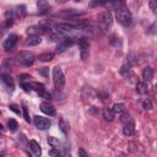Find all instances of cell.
Masks as SVG:
<instances>
[{"label": "cell", "instance_id": "24", "mask_svg": "<svg viewBox=\"0 0 157 157\" xmlns=\"http://www.w3.org/2000/svg\"><path fill=\"white\" fill-rule=\"evenodd\" d=\"M53 58H54V54L53 53H43V54H40L38 56V59L40 61H50Z\"/></svg>", "mask_w": 157, "mask_h": 157}, {"label": "cell", "instance_id": "10", "mask_svg": "<svg viewBox=\"0 0 157 157\" xmlns=\"http://www.w3.org/2000/svg\"><path fill=\"white\" fill-rule=\"evenodd\" d=\"M17 42H18V36H17V34H10V36L5 39V42H4V48H5V50H11V49H13L15 45L17 44Z\"/></svg>", "mask_w": 157, "mask_h": 157}, {"label": "cell", "instance_id": "14", "mask_svg": "<svg viewBox=\"0 0 157 157\" xmlns=\"http://www.w3.org/2000/svg\"><path fill=\"white\" fill-rule=\"evenodd\" d=\"M152 78H153V69L150 67V66L145 67L144 71H142V82L147 83V82H150Z\"/></svg>", "mask_w": 157, "mask_h": 157}, {"label": "cell", "instance_id": "12", "mask_svg": "<svg viewBox=\"0 0 157 157\" xmlns=\"http://www.w3.org/2000/svg\"><path fill=\"white\" fill-rule=\"evenodd\" d=\"M47 31H48V29L44 28L43 26L37 25V26H31V27H28V28L26 29V33H27L28 36H38V34H40V33H45Z\"/></svg>", "mask_w": 157, "mask_h": 157}, {"label": "cell", "instance_id": "33", "mask_svg": "<svg viewBox=\"0 0 157 157\" xmlns=\"http://www.w3.org/2000/svg\"><path fill=\"white\" fill-rule=\"evenodd\" d=\"M135 54H130L129 56H128V66H130V65H134V64H136V60H135Z\"/></svg>", "mask_w": 157, "mask_h": 157}, {"label": "cell", "instance_id": "25", "mask_svg": "<svg viewBox=\"0 0 157 157\" xmlns=\"http://www.w3.org/2000/svg\"><path fill=\"white\" fill-rule=\"evenodd\" d=\"M7 128L10 129V131H16L17 130V128H18V123L15 120V119H10L9 121H7Z\"/></svg>", "mask_w": 157, "mask_h": 157}, {"label": "cell", "instance_id": "1", "mask_svg": "<svg viewBox=\"0 0 157 157\" xmlns=\"http://www.w3.org/2000/svg\"><path fill=\"white\" fill-rule=\"evenodd\" d=\"M115 16H117V20L120 25H123L124 27H128L131 25L132 22V17H131V13L130 11L125 7V6H121L119 9H117V12H115Z\"/></svg>", "mask_w": 157, "mask_h": 157}, {"label": "cell", "instance_id": "16", "mask_svg": "<svg viewBox=\"0 0 157 157\" xmlns=\"http://www.w3.org/2000/svg\"><path fill=\"white\" fill-rule=\"evenodd\" d=\"M123 132H124L125 136H132L134 132H135V125H134V121H130V123H128V124H124Z\"/></svg>", "mask_w": 157, "mask_h": 157}, {"label": "cell", "instance_id": "29", "mask_svg": "<svg viewBox=\"0 0 157 157\" xmlns=\"http://www.w3.org/2000/svg\"><path fill=\"white\" fill-rule=\"evenodd\" d=\"M142 107H144V109L150 110V109L152 108V102H151V99H150V98H145L144 102H142Z\"/></svg>", "mask_w": 157, "mask_h": 157}, {"label": "cell", "instance_id": "8", "mask_svg": "<svg viewBox=\"0 0 157 157\" xmlns=\"http://www.w3.org/2000/svg\"><path fill=\"white\" fill-rule=\"evenodd\" d=\"M77 43H78V47H80V55H81V59L85 60V59L88 56V42L86 40V38H78Z\"/></svg>", "mask_w": 157, "mask_h": 157}, {"label": "cell", "instance_id": "2", "mask_svg": "<svg viewBox=\"0 0 157 157\" xmlns=\"http://www.w3.org/2000/svg\"><path fill=\"white\" fill-rule=\"evenodd\" d=\"M113 23V17L110 11H103L98 15V27L102 32H107Z\"/></svg>", "mask_w": 157, "mask_h": 157}, {"label": "cell", "instance_id": "35", "mask_svg": "<svg viewBox=\"0 0 157 157\" xmlns=\"http://www.w3.org/2000/svg\"><path fill=\"white\" fill-rule=\"evenodd\" d=\"M77 11H74V10H67V11H64V12H60L59 15L60 16H70V15H76Z\"/></svg>", "mask_w": 157, "mask_h": 157}, {"label": "cell", "instance_id": "40", "mask_svg": "<svg viewBox=\"0 0 157 157\" xmlns=\"http://www.w3.org/2000/svg\"><path fill=\"white\" fill-rule=\"evenodd\" d=\"M2 130H4V126H2V125H1V124H0V132H1V131H2Z\"/></svg>", "mask_w": 157, "mask_h": 157}, {"label": "cell", "instance_id": "15", "mask_svg": "<svg viewBox=\"0 0 157 157\" xmlns=\"http://www.w3.org/2000/svg\"><path fill=\"white\" fill-rule=\"evenodd\" d=\"M29 148H31V151L34 153L36 157H40V155H42V148H40L39 144H38L36 140H31V141H29Z\"/></svg>", "mask_w": 157, "mask_h": 157}, {"label": "cell", "instance_id": "31", "mask_svg": "<svg viewBox=\"0 0 157 157\" xmlns=\"http://www.w3.org/2000/svg\"><path fill=\"white\" fill-rule=\"evenodd\" d=\"M22 112H23V118H25V120H26L27 123H29V121H31V118H29L28 109H27V107H26V105H23V107H22Z\"/></svg>", "mask_w": 157, "mask_h": 157}, {"label": "cell", "instance_id": "26", "mask_svg": "<svg viewBox=\"0 0 157 157\" xmlns=\"http://www.w3.org/2000/svg\"><path fill=\"white\" fill-rule=\"evenodd\" d=\"M48 144H49L52 147H54V148H58V147L60 146V141H59L56 137H53V136H49V137H48Z\"/></svg>", "mask_w": 157, "mask_h": 157}, {"label": "cell", "instance_id": "20", "mask_svg": "<svg viewBox=\"0 0 157 157\" xmlns=\"http://www.w3.org/2000/svg\"><path fill=\"white\" fill-rule=\"evenodd\" d=\"M102 114H103L104 120H107V121H113L114 120V113H113L112 108H104Z\"/></svg>", "mask_w": 157, "mask_h": 157}, {"label": "cell", "instance_id": "9", "mask_svg": "<svg viewBox=\"0 0 157 157\" xmlns=\"http://www.w3.org/2000/svg\"><path fill=\"white\" fill-rule=\"evenodd\" d=\"M21 86L26 90V91H43L44 90V85L43 83H39V82H22Z\"/></svg>", "mask_w": 157, "mask_h": 157}, {"label": "cell", "instance_id": "4", "mask_svg": "<svg viewBox=\"0 0 157 157\" xmlns=\"http://www.w3.org/2000/svg\"><path fill=\"white\" fill-rule=\"evenodd\" d=\"M53 82H54V86L56 90H61L64 87L65 77H64V74L59 66H55L53 69Z\"/></svg>", "mask_w": 157, "mask_h": 157}, {"label": "cell", "instance_id": "39", "mask_svg": "<svg viewBox=\"0 0 157 157\" xmlns=\"http://www.w3.org/2000/svg\"><path fill=\"white\" fill-rule=\"evenodd\" d=\"M10 109H11L12 112H15L16 114H20V108H18L16 104H10Z\"/></svg>", "mask_w": 157, "mask_h": 157}, {"label": "cell", "instance_id": "37", "mask_svg": "<svg viewBox=\"0 0 157 157\" xmlns=\"http://www.w3.org/2000/svg\"><path fill=\"white\" fill-rule=\"evenodd\" d=\"M18 78H20V81H21V83H22L25 80H29V78H31V76H29V75H27V74H21V75L18 76Z\"/></svg>", "mask_w": 157, "mask_h": 157}, {"label": "cell", "instance_id": "27", "mask_svg": "<svg viewBox=\"0 0 157 157\" xmlns=\"http://www.w3.org/2000/svg\"><path fill=\"white\" fill-rule=\"evenodd\" d=\"M120 121H121L123 124H128V123H130V121H132V120H131L130 115L124 112V113H121V115H120Z\"/></svg>", "mask_w": 157, "mask_h": 157}, {"label": "cell", "instance_id": "34", "mask_svg": "<svg viewBox=\"0 0 157 157\" xmlns=\"http://www.w3.org/2000/svg\"><path fill=\"white\" fill-rule=\"evenodd\" d=\"M38 72H39L42 76H44V77H48V76H49V69H48V67H40V69L38 70Z\"/></svg>", "mask_w": 157, "mask_h": 157}, {"label": "cell", "instance_id": "32", "mask_svg": "<svg viewBox=\"0 0 157 157\" xmlns=\"http://www.w3.org/2000/svg\"><path fill=\"white\" fill-rule=\"evenodd\" d=\"M37 5H38V9L42 10L40 12H43V10H48V7H49V5L47 2H44V1H38Z\"/></svg>", "mask_w": 157, "mask_h": 157}, {"label": "cell", "instance_id": "22", "mask_svg": "<svg viewBox=\"0 0 157 157\" xmlns=\"http://www.w3.org/2000/svg\"><path fill=\"white\" fill-rule=\"evenodd\" d=\"M136 91H137V93H140V94H144V93H146L147 92V83H145V82H137L136 83Z\"/></svg>", "mask_w": 157, "mask_h": 157}, {"label": "cell", "instance_id": "38", "mask_svg": "<svg viewBox=\"0 0 157 157\" xmlns=\"http://www.w3.org/2000/svg\"><path fill=\"white\" fill-rule=\"evenodd\" d=\"M150 7H151V10L155 12V11L157 10V1H155V0L150 1Z\"/></svg>", "mask_w": 157, "mask_h": 157}, {"label": "cell", "instance_id": "13", "mask_svg": "<svg viewBox=\"0 0 157 157\" xmlns=\"http://www.w3.org/2000/svg\"><path fill=\"white\" fill-rule=\"evenodd\" d=\"M40 110L44 113V114H47V115H50V117H53V115H55V108L50 104V103H47V102H44V103H42L40 104Z\"/></svg>", "mask_w": 157, "mask_h": 157}, {"label": "cell", "instance_id": "18", "mask_svg": "<svg viewBox=\"0 0 157 157\" xmlns=\"http://www.w3.org/2000/svg\"><path fill=\"white\" fill-rule=\"evenodd\" d=\"M1 81H2L7 87H10V90H12V88H13V86H15L13 78H12L9 74H2V75H1Z\"/></svg>", "mask_w": 157, "mask_h": 157}, {"label": "cell", "instance_id": "30", "mask_svg": "<svg viewBox=\"0 0 157 157\" xmlns=\"http://www.w3.org/2000/svg\"><path fill=\"white\" fill-rule=\"evenodd\" d=\"M49 155H50L52 157H64V156L61 155V152H60L58 148H52V150L49 151Z\"/></svg>", "mask_w": 157, "mask_h": 157}, {"label": "cell", "instance_id": "21", "mask_svg": "<svg viewBox=\"0 0 157 157\" xmlns=\"http://www.w3.org/2000/svg\"><path fill=\"white\" fill-rule=\"evenodd\" d=\"M112 110H113L114 114H121V113L125 112V105H124L123 103H117V104L113 105Z\"/></svg>", "mask_w": 157, "mask_h": 157}, {"label": "cell", "instance_id": "5", "mask_svg": "<svg viewBox=\"0 0 157 157\" xmlns=\"http://www.w3.org/2000/svg\"><path fill=\"white\" fill-rule=\"evenodd\" d=\"M50 120L48 119V118H43V117H38V115H36L34 117V125H36V128L37 129H39V130H45V129H48L49 126H50Z\"/></svg>", "mask_w": 157, "mask_h": 157}, {"label": "cell", "instance_id": "28", "mask_svg": "<svg viewBox=\"0 0 157 157\" xmlns=\"http://www.w3.org/2000/svg\"><path fill=\"white\" fill-rule=\"evenodd\" d=\"M37 93H38V96H39L40 98H44V99H48V101H50V99H52V94H50L49 92H47L45 90L39 91V92H37Z\"/></svg>", "mask_w": 157, "mask_h": 157}, {"label": "cell", "instance_id": "11", "mask_svg": "<svg viewBox=\"0 0 157 157\" xmlns=\"http://www.w3.org/2000/svg\"><path fill=\"white\" fill-rule=\"evenodd\" d=\"M74 28H80V29H86L91 26L90 21L88 20H85V18H78V20H71L70 23Z\"/></svg>", "mask_w": 157, "mask_h": 157}, {"label": "cell", "instance_id": "3", "mask_svg": "<svg viewBox=\"0 0 157 157\" xmlns=\"http://www.w3.org/2000/svg\"><path fill=\"white\" fill-rule=\"evenodd\" d=\"M15 60H16V63H17L18 65H21V66H31V65L34 63L36 56H34L32 53H29V52H20V53L16 55Z\"/></svg>", "mask_w": 157, "mask_h": 157}, {"label": "cell", "instance_id": "23", "mask_svg": "<svg viewBox=\"0 0 157 157\" xmlns=\"http://www.w3.org/2000/svg\"><path fill=\"white\" fill-rule=\"evenodd\" d=\"M13 64H15V60H13V59L6 58V59L4 60V63H2V69H4V70H9V69H11V67L13 66Z\"/></svg>", "mask_w": 157, "mask_h": 157}, {"label": "cell", "instance_id": "17", "mask_svg": "<svg viewBox=\"0 0 157 157\" xmlns=\"http://www.w3.org/2000/svg\"><path fill=\"white\" fill-rule=\"evenodd\" d=\"M40 42H42V39H40L39 36H29V37L26 39V45L34 47V45H38Z\"/></svg>", "mask_w": 157, "mask_h": 157}, {"label": "cell", "instance_id": "6", "mask_svg": "<svg viewBox=\"0 0 157 157\" xmlns=\"http://www.w3.org/2000/svg\"><path fill=\"white\" fill-rule=\"evenodd\" d=\"M75 42L74 37H69V38H64L58 45H56V53H63L66 49H69V47H71Z\"/></svg>", "mask_w": 157, "mask_h": 157}, {"label": "cell", "instance_id": "36", "mask_svg": "<svg viewBox=\"0 0 157 157\" xmlns=\"http://www.w3.org/2000/svg\"><path fill=\"white\" fill-rule=\"evenodd\" d=\"M77 155H78V157H88V153H87L83 148H78Z\"/></svg>", "mask_w": 157, "mask_h": 157}, {"label": "cell", "instance_id": "19", "mask_svg": "<svg viewBox=\"0 0 157 157\" xmlns=\"http://www.w3.org/2000/svg\"><path fill=\"white\" fill-rule=\"evenodd\" d=\"M58 126H59V129L61 130L63 134H67V131H69V124H67V121L65 120V118H63V117L59 118Z\"/></svg>", "mask_w": 157, "mask_h": 157}, {"label": "cell", "instance_id": "7", "mask_svg": "<svg viewBox=\"0 0 157 157\" xmlns=\"http://www.w3.org/2000/svg\"><path fill=\"white\" fill-rule=\"evenodd\" d=\"M55 29H56V32L60 33V34H72L76 28H74V27H72L71 25H69V23H58V25L55 26Z\"/></svg>", "mask_w": 157, "mask_h": 157}]
</instances>
